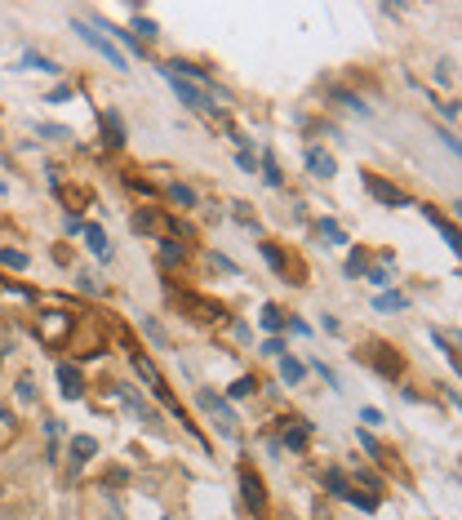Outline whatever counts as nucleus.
<instances>
[{
    "mask_svg": "<svg viewBox=\"0 0 462 520\" xmlns=\"http://www.w3.org/2000/svg\"><path fill=\"white\" fill-rule=\"evenodd\" d=\"M71 334H76V316L71 311H40V320H36V338L45 347H63Z\"/></svg>",
    "mask_w": 462,
    "mask_h": 520,
    "instance_id": "f257e3e1",
    "label": "nucleus"
},
{
    "mask_svg": "<svg viewBox=\"0 0 462 520\" xmlns=\"http://www.w3.org/2000/svg\"><path fill=\"white\" fill-rule=\"evenodd\" d=\"M196 401H200V409H204V414H209V418H214V427H218V431H223V436H227V440H236V436H240V427H236V422H240V418H236V414H231V405L223 401V396H214V392H209V387H200V392H196Z\"/></svg>",
    "mask_w": 462,
    "mask_h": 520,
    "instance_id": "f03ea898",
    "label": "nucleus"
},
{
    "mask_svg": "<svg viewBox=\"0 0 462 520\" xmlns=\"http://www.w3.org/2000/svg\"><path fill=\"white\" fill-rule=\"evenodd\" d=\"M169 84H174V94H178V103L182 107H191V112H223V103L214 98L209 89H204V84H187V80H178V76H169Z\"/></svg>",
    "mask_w": 462,
    "mask_h": 520,
    "instance_id": "7ed1b4c3",
    "label": "nucleus"
},
{
    "mask_svg": "<svg viewBox=\"0 0 462 520\" xmlns=\"http://www.w3.org/2000/svg\"><path fill=\"white\" fill-rule=\"evenodd\" d=\"M76 31H80V40L89 45V50H98V54H103V58H107V63H112L116 71H129V58H125V54H120L116 45H112V36H103L98 27H94V22H76Z\"/></svg>",
    "mask_w": 462,
    "mask_h": 520,
    "instance_id": "20e7f679",
    "label": "nucleus"
},
{
    "mask_svg": "<svg viewBox=\"0 0 462 520\" xmlns=\"http://www.w3.org/2000/svg\"><path fill=\"white\" fill-rule=\"evenodd\" d=\"M360 183H364V191H369V196L378 200V205H387V209H405V205H409L405 191H400L396 183H387L382 174H373V169H364V174H360Z\"/></svg>",
    "mask_w": 462,
    "mask_h": 520,
    "instance_id": "39448f33",
    "label": "nucleus"
},
{
    "mask_svg": "<svg viewBox=\"0 0 462 520\" xmlns=\"http://www.w3.org/2000/svg\"><path fill=\"white\" fill-rule=\"evenodd\" d=\"M364 360H369V365L378 369L387 382H396V378H400V369H405V360H400V356H396V352H392V347H387V343H373L369 352H364Z\"/></svg>",
    "mask_w": 462,
    "mask_h": 520,
    "instance_id": "423d86ee",
    "label": "nucleus"
},
{
    "mask_svg": "<svg viewBox=\"0 0 462 520\" xmlns=\"http://www.w3.org/2000/svg\"><path fill=\"white\" fill-rule=\"evenodd\" d=\"M112 396H116V401L125 405V409H133V418H138V422H156V409L138 396V387H129V382H112Z\"/></svg>",
    "mask_w": 462,
    "mask_h": 520,
    "instance_id": "0eeeda50",
    "label": "nucleus"
},
{
    "mask_svg": "<svg viewBox=\"0 0 462 520\" xmlns=\"http://www.w3.org/2000/svg\"><path fill=\"white\" fill-rule=\"evenodd\" d=\"M307 445H311V422H307V418H285L281 450H289V454H307Z\"/></svg>",
    "mask_w": 462,
    "mask_h": 520,
    "instance_id": "6e6552de",
    "label": "nucleus"
},
{
    "mask_svg": "<svg viewBox=\"0 0 462 520\" xmlns=\"http://www.w3.org/2000/svg\"><path fill=\"white\" fill-rule=\"evenodd\" d=\"M182 307L191 311L200 325H214V320H227V311L218 307V302H209V298H200V294H182Z\"/></svg>",
    "mask_w": 462,
    "mask_h": 520,
    "instance_id": "1a4fd4ad",
    "label": "nucleus"
},
{
    "mask_svg": "<svg viewBox=\"0 0 462 520\" xmlns=\"http://www.w3.org/2000/svg\"><path fill=\"white\" fill-rule=\"evenodd\" d=\"M240 493H245V507H253V512H262V507H267V489H262L258 471H249L245 463H240Z\"/></svg>",
    "mask_w": 462,
    "mask_h": 520,
    "instance_id": "9d476101",
    "label": "nucleus"
},
{
    "mask_svg": "<svg viewBox=\"0 0 462 520\" xmlns=\"http://www.w3.org/2000/svg\"><path fill=\"white\" fill-rule=\"evenodd\" d=\"M307 174L311 178H334L338 174V161L325 147H307Z\"/></svg>",
    "mask_w": 462,
    "mask_h": 520,
    "instance_id": "9b49d317",
    "label": "nucleus"
},
{
    "mask_svg": "<svg viewBox=\"0 0 462 520\" xmlns=\"http://www.w3.org/2000/svg\"><path fill=\"white\" fill-rule=\"evenodd\" d=\"M98 125H103V147H112V151L125 147V125H120V116H116V112H103V116H98Z\"/></svg>",
    "mask_w": 462,
    "mask_h": 520,
    "instance_id": "f8f14e48",
    "label": "nucleus"
},
{
    "mask_svg": "<svg viewBox=\"0 0 462 520\" xmlns=\"http://www.w3.org/2000/svg\"><path fill=\"white\" fill-rule=\"evenodd\" d=\"M58 387H63L67 401H80V396H84V378H80V369L63 360V365H58Z\"/></svg>",
    "mask_w": 462,
    "mask_h": 520,
    "instance_id": "ddd939ff",
    "label": "nucleus"
},
{
    "mask_svg": "<svg viewBox=\"0 0 462 520\" xmlns=\"http://www.w3.org/2000/svg\"><path fill=\"white\" fill-rule=\"evenodd\" d=\"M156 258H161V267H165V272H174V267H182V262H187V245H182V240H174V236H165V240H161V253H156Z\"/></svg>",
    "mask_w": 462,
    "mask_h": 520,
    "instance_id": "4468645a",
    "label": "nucleus"
},
{
    "mask_svg": "<svg viewBox=\"0 0 462 520\" xmlns=\"http://www.w3.org/2000/svg\"><path fill=\"white\" fill-rule=\"evenodd\" d=\"M94 454H98V440L94 436H71V471H80Z\"/></svg>",
    "mask_w": 462,
    "mask_h": 520,
    "instance_id": "2eb2a0df",
    "label": "nucleus"
},
{
    "mask_svg": "<svg viewBox=\"0 0 462 520\" xmlns=\"http://www.w3.org/2000/svg\"><path fill=\"white\" fill-rule=\"evenodd\" d=\"M320 480L329 485L334 498H347V493H351V480H347V471H343V467H325V471H320Z\"/></svg>",
    "mask_w": 462,
    "mask_h": 520,
    "instance_id": "dca6fc26",
    "label": "nucleus"
},
{
    "mask_svg": "<svg viewBox=\"0 0 462 520\" xmlns=\"http://www.w3.org/2000/svg\"><path fill=\"white\" fill-rule=\"evenodd\" d=\"M165 196L174 200V205H182V209H196V205H200V196L187 183H165Z\"/></svg>",
    "mask_w": 462,
    "mask_h": 520,
    "instance_id": "f3484780",
    "label": "nucleus"
},
{
    "mask_svg": "<svg viewBox=\"0 0 462 520\" xmlns=\"http://www.w3.org/2000/svg\"><path fill=\"white\" fill-rule=\"evenodd\" d=\"M258 378H253V373H245V378H236V382H231L227 387V396H231V401H249V396H258Z\"/></svg>",
    "mask_w": 462,
    "mask_h": 520,
    "instance_id": "a211bd4d",
    "label": "nucleus"
},
{
    "mask_svg": "<svg viewBox=\"0 0 462 520\" xmlns=\"http://www.w3.org/2000/svg\"><path fill=\"white\" fill-rule=\"evenodd\" d=\"M427 223H431L435 232L445 236V245H449V249H458V227H454V223H449V218H440L435 209H427Z\"/></svg>",
    "mask_w": 462,
    "mask_h": 520,
    "instance_id": "6ab92c4d",
    "label": "nucleus"
},
{
    "mask_svg": "<svg viewBox=\"0 0 462 520\" xmlns=\"http://www.w3.org/2000/svg\"><path fill=\"white\" fill-rule=\"evenodd\" d=\"M364 276H369V285L387 289V285H392V253H382V262H378V267H364Z\"/></svg>",
    "mask_w": 462,
    "mask_h": 520,
    "instance_id": "aec40b11",
    "label": "nucleus"
},
{
    "mask_svg": "<svg viewBox=\"0 0 462 520\" xmlns=\"http://www.w3.org/2000/svg\"><path fill=\"white\" fill-rule=\"evenodd\" d=\"M129 36H133L138 45H147V40H156V36H161V27H156L151 18H142V14H138V18H133V31H129Z\"/></svg>",
    "mask_w": 462,
    "mask_h": 520,
    "instance_id": "412c9836",
    "label": "nucleus"
},
{
    "mask_svg": "<svg viewBox=\"0 0 462 520\" xmlns=\"http://www.w3.org/2000/svg\"><path fill=\"white\" fill-rule=\"evenodd\" d=\"M84 240H89V249L98 253L103 262H112V249H107V236H103V227H84Z\"/></svg>",
    "mask_w": 462,
    "mask_h": 520,
    "instance_id": "4be33fe9",
    "label": "nucleus"
},
{
    "mask_svg": "<svg viewBox=\"0 0 462 520\" xmlns=\"http://www.w3.org/2000/svg\"><path fill=\"white\" fill-rule=\"evenodd\" d=\"M262 178H267V187H285V174H281V165H276L271 151H262Z\"/></svg>",
    "mask_w": 462,
    "mask_h": 520,
    "instance_id": "5701e85b",
    "label": "nucleus"
},
{
    "mask_svg": "<svg viewBox=\"0 0 462 520\" xmlns=\"http://www.w3.org/2000/svg\"><path fill=\"white\" fill-rule=\"evenodd\" d=\"M258 320H262V329L271 334V338L285 329V316H281V307H271V302H267V307H262V316H258Z\"/></svg>",
    "mask_w": 462,
    "mask_h": 520,
    "instance_id": "b1692460",
    "label": "nucleus"
},
{
    "mask_svg": "<svg viewBox=\"0 0 462 520\" xmlns=\"http://www.w3.org/2000/svg\"><path fill=\"white\" fill-rule=\"evenodd\" d=\"M315 232L329 240V245H347V232H343V227H338L334 218H320V223H315Z\"/></svg>",
    "mask_w": 462,
    "mask_h": 520,
    "instance_id": "393cba45",
    "label": "nucleus"
},
{
    "mask_svg": "<svg viewBox=\"0 0 462 520\" xmlns=\"http://www.w3.org/2000/svg\"><path fill=\"white\" fill-rule=\"evenodd\" d=\"M258 249H262V258H267V262H271V272H281V276L289 272V262H285V253H281V249H276V245H271V240H262V245H258Z\"/></svg>",
    "mask_w": 462,
    "mask_h": 520,
    "instance_id": "a878e982",
    "label": "nucleus"
},
{
    "mask_svg": "<svg viewBox=\"0 0 462 520\" xmlns=\"http://www.w3.org/2000/svg\"><path fill=\"white\" fill-rule=\"evenodd\" d=\"M356 440H360V450L373 458V463H382V440L378 436H369V431H356Z\"/></svg>",
    "mask_w": 462,
    "mask_h": 520,
    "instance_id": "bb28decb",
    "label": "nucleus"
},
{
    "mask_svg": "<svg viewBox=\"0 0 462 520\" xmlns=\"http://www.w3.org/2000/svg\"><path fill=\"white\" fill-rule=\"evenodd\" d=\"M22 67H31V71H50V76H58V63H50V58H40V54H22Z\"/></svg>",
    "mask_w": 462,
    "mask_h": 520,
    "instance_id": "cd10ccee",
    "label": "nucleus"
},
{
    "mask_svg": "<svg viewBox=\"0 0 462 520\" xmlns=\"http://www.w3.org/2000/svg\"><path fill=\"white\" fill-rule=\"evenodd\" d=\"M0 267L22 272V267H27V253H22V249H0Z\"/></svg>",
    "mask_w": 462,
    "mask_h": 520,
    "instance_id": "c85d7f7f",
    "label": "nucleus"
},
{
    "mask_svg": "<svg viewBox=\"0 0 462 520\" xmlns=\"http://www.w3.org/2000/svg\"><path fill=\"white\" fill-rule=\"evenodd\" d=\"M36 134H40V138H50V142H71V138H76L67 125H40Z\"/></svg>",
    "mask_w": 462,
    "mask_h": 520,
    "instance_id": "c756f323",
    "label": "nucleus"
},
{
    "mask_svg": "<svg viewBox=\"0 0 462 520\" xmlns=\"http://www.w3.org/2000/svg\"><path fill=\"white\" fill-rule=\"evenodd\" d=\"M378 311H405L409 307V298L405 294H378V302H373Z\"/></svg>",
    "mask_w": 462,
    "mask_h": 520,
    "instance_id": "7c9ffc66",
    "label": "nucleus"
},
{
    "mask_svg": "<svg viewBox=\"0 0 462 520\" xmlns=\"http://www.w3.org/2000/svg\"><path fill=\"white\" fill-rule=\"evenodd\" d=\"M281 378H285L289 387H294V382H302V365H298L294 356H281Z\"/></svg>",
    "mask_w": 462,
    "mask_h": 520,
    "instance_id": "2f4dec72",
    "label": "nucleus"
},
{
    "mask_svg": "<svg viewBox=\"0 0 462 520\" xmlns=\"http://www.w3.org/2000/svg\"><path fill=\"white\" fill-rule=\"evenodd\" d=\"M156 227H161V218H156V214H147V209L133 214V232H156Z\"/></svg>",
    "mask_w": 462,
    "mask_h": 520,
    "instance_id": "473e14b6",
    "label": "nucleus"
},
{
    "mask_svg": "<svg viewBox=\"0 0 462 520\" xmlns=\"http://www.w3.org/2000/svg\"><path fill=\"white\" fill-rule=\"evenodd\" d=\"M347 276L356 281V276H364V253L360 249H351V258H347Z\"/></svg>",
    "mask_w": 462,
    "mask_h": 520,
    "instance_id": "72a5a7b5",
    "label": "nucleus"
},
{
    "mask_svg": "<svg viewBox=\"0 0 462 520\" xmlns=\"http://www.w3.org/2000/svg\"><path fill=\"white\" fill-rule=\"evenodd\" d=\"M14 392H18V401H22V405H31V401H36V382H31V378H18Z\"/></svg>",
    "mask_w": 462,
    "mask_h": 520,
    "instance_id": "f704fd0d",
    "label": "nucleus"
},
{
    "mask_svg": "<svg viewBox=\"0 0 462 520\" xmlns=\"http://www.w3.org/2000/svg\"><path fill=\"white\" fill-rule=\"evenodd\" d=\"M76 285H80L89 298H103V289H98V281H94V276H84V272H80V276H76Z\"/></svg>",
    "mask_w": 462,
    "mask_h": 520,
    "instance_id": "c9c22d12",
    "label": "nucleus"
},
{
    "mask_svg": "<svg viewBox=\"0 0 462 520\" xmlns=\"http://www.w3.org/2000/svg\"><path fill=\"white\" fill-rule=\"evenodd\" d=\"M209 262H214V267H218V272H227V276H236V262H231V258H223V253H209Z\"/></svg>",
    "mask_w": 462,
    "mask_h": 520,
    "instance_id": "e433bc0d",
    "label": "nucleus"
},
{
    "mask_svg": "<svg viewBox=\"0 0 462 520\" xmlns=\"http://www.w3.org/2000/svg\"><path fill=\"white\" fill-rule=\"evenodd\" d=\"M262 356H285V343H281V338H267V343H262Z\"/></svg>",
    "mask_w": 462,
    "mask_h": 520,
    "instance_id": "4c0bfd02",
    "label": "nucleus"
},
{
    "mask_svg": "<svg viewBox=\"0 0 462 520\" xmlns=\"http://www.w3.org/2000/svg\"><path fill=\"white\" fill-rule=\"evenodd\" d=\"M236 165L245 169V174H253V169H258V161H253V151H240V156H236Z\"/></svg>",
    "mask_w": 462,
    "mask_h": 520,
    "instance_id": "58836bf2",
    "label": "nucleus"
},
{
    "mask_svg": "<svg viewBox=\"0 0 462 520\" xmlns=\"http://www.w3.org/2000/svg\"><path fill=\"white\" fill-rule=\"evenodd\" d=\"M45 436L58 440V436H63V422H58V418H45Z\"/></svg>",
    "mask_w": 462,
    "mask_h": 520,
    "instance_id": "ea45409f",
    "label": "nucleus"
},
{
    "mask_svg": "<svg viewBox=\"0 0 462 520\" xmlns=\"http://www.w3.org/2000/svg\"><path fill=\"white\" fill-rule=\"evenodd\" d=\"M63 227H67V236H80V232H84V223L76 218V214H67V223H63Z\"/></svg>",
    "mask_w": 462,
    "mask_h": 520,
    "instance_id": "a19ab883",
    "label": "nucleus"
},
{
    "mask_svg": "<svg viewBox=\"0 0 462 520\" xmlns=\"http://www.w3.org/2000/svg\"><path fill=\"white\" fill-rule=\"evenodd\" d=\"M231 338H240V343H245V338H249V325H245V320H231Z\"/></svg>",
    "mask_w": 462,
    "mask_h": 520,
    "instance_id": "79ce46f5",
    "label": "nucleus"
},
{
    "mask_svg": "<svg viewBox=\"0 0 462 520\" xmlns=\"http://www.w3.org/2000/svg\"><path fill=\"white\" fill-rule=\"evenodd\" d=\"M360 422H369V427H378V422H382V414H378V409H360Z\"/></svg>",
    "mask_w": 462,
    "mask_h": 520,
    "instance_id": "37998d69",
    "label": "nucleus"
},
{
    "mask_svg": "<svg viewBox=\"0 0 462 520\" xmlns=\"http://www.w3.org/2000/svg\"><path fill=\"white\" fill-rule=\"evenodd\" d=\"M142 329H147V334L156 338V343H165V329H161V325H156V320H142Z\"/></svg>",
    "mask_w": 462,
    "mask_h": 520,
    "instance_id": "c03bdc74",
    "label": "nucleus"
},
{
    "mask_svg": "<svg viewBox=\"0 0 462 520\" xmlns=\"http://www.w3.org/2000/svg\"><path fill=\"white\" fill-rule=\"evenodd\" d=\"M71 98V89H67V84H58V89L50 94V98H45V103H67Z\"/></svg>",
    "mask_w": 462,
    "mask_h": 520,
    "instance_id": "a18cd8bd",
    "label": "nucleus"
},
{
    "mask_svg": "<svg viewBox=\"0 0 462 520\" xmlns=\"http://www.w3.org/2000/svg\"><path fill=\"white\" fill-rule=\"evenodd\" d=\"M435 76H440L445 84H454V63H449V58H445V63H440V71H435Z\"/></svg>",
    "mask_w": 462,
    "mask_h": 520,
    "instance_id": "49530a36",
    "label": "nucleus"
},
{
    "mask_svg": "<svg viewBox=\"0 0 462 520\" xmlns=\"http://www.w3.org/2000/svg\"><path fill=\"white\" fill-rule=\"evenodd\" d=\"M0 493H5V485H0Z\"/></svg>",
    "mask_w": 462,
    "mask_h": 520,
    "instance_id": "de8ad7c7",
    "label": "nucleus"
}]
</instances>
